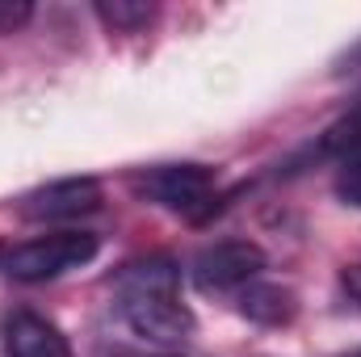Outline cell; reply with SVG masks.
I'll return each instance as SVG.
<instances>
[{
	"instance_id": "1",
	"label": "cell",
	"mask_w": 361,
	"mask_h": 357,
	"mask_svg": "<svg viewBox=\"0 0 361 357\" xmlns=\"http://www.w3.org/2000/svg\"><path fill=\"white\" fill-rule=\"evenodd\" d=\"M97 248H101V240L92 231H51L30 244H17L4 257V273L13 282H51V277H63L72 269L89 265Z\"/></svg>"
},
{
	"instance_id": "2",
	"label": "cell",
	"mask_w": 361,
	"mask_h": 357,
	"mask_svg": "<svg viewBox=\"0 0 361 357\" xmlns=\"http://www.w3.org/2000/svg\"><path fill=\"white\" fill-rule=\"evenodd\" d=\"M122 320L135 337L152 345H180L193 337V311L177 298V290H130L122 294Z\"/></svg>"
},
{
	"instance_id": "3",
	"label": "cell",
	"mask_w": 361,
	"mask_h": 357,
	"mask_svg": "<svg viewBox=\"0 0 361 357\" xmlns=\"http://www.w3.org/2000/svg\"><path fill=\"white\" fill-rule=\"evenodd\" d=\"M130 185H135V193H143L147 202H156L164 210L197 214L214 198V169H206V164H160V169L139 173Z\"/></svg>"
},
{
	"instance_id": "4",
	"label": "cell",
	"mask_w": 361,
	"mask_h": 357,
	"mask_svg": "<svg viewBox=\"0 0 361 357\" xmlns=\"http://www.w3.org/2000/svg\"><path fill=\"white\" fill-rule=\"evenodd\" d=\"M265 269V253L252 240H219L197 253L193 261V282L202 290H240Z\"/></svg>"
},
{
	"instance_id": "5",
	"label": "cell",
	"mask_w": 361,
	"mask_h": 357,
	"mask_svg": "<svg viewBox=\"0 0 361 357\" xmlns=\"http://www.w3.org/2000/svg\"><path fill=\"white\" fill-rule=\"evenodd\" d=\"M101 206V185L92 177H68L34 189L21 206L25 219H80Z\"/></svg>"
},
{
	"instance_id": "6",
	"label": "cell",
	"mask_w": 361,
	"mask_h": 357,
	"mask_svg": "<svg viewBox=\"0 0 361 357\" xmlns=\"http://www.w3.org/2000/svg\"><path fill=\"white\" fill-rule=\"evenodd\" d=\"M4 353L8 357H72L68 349V337L34 315V311H17L13 320H4Z\"/></svg>"
},
{
	"instance_id": "7",
	"label": "cell",
	"mask_w": 361,
	"mask_h": 357,
	"mask_svg": "<svg viewBox=\"0 0 361 357\" xmlns=\"http://www.w3.org/2000/svg\"><path fill=\"white\" fill-rule=\"evenodd\" d=\"M240 315H248L252 324H265V328H281V324H290L298 315L294 290L269 286V282H248L240 290Z\"/></svg>"
},
{
	"instance_id": "8",
	"label": "cell",
	"mask_w": 361,
	"mask_h": 357,
	"mask_svg": "<svg viewBox=\"0 0 361 357\" xmlns=\"http://www.w3.org/2000/svg\"><path fill=\"white\" fill-rule=\"evenodd\" d=\"M97 17L114 34H135L156 17V4H147V0H97Z\"/></svg>"
},
{
	"instance_id": "9",
	"label": "cell",
	"mask_w": 361,
	"mask_h": 357,
	"mask_svg": "<svg viewBox=\"0 0 361 357\" xmlns=\"http://www.w3.org/2000/svg\"><path fill=\"white\" fill-rule=\"evenodd\" d=\"M324 152H332V156H341V160H357L361 156V109L349 114L345 122H336V126L328 131Z\"/></svg>"
},
{
	"instance_id": "10",
	"label": "cell",
	"mask_w": 361,
	"mask_h": 357,
	"mask_svg": "<svg viewBox=\"0 0 361 357\" xmlns=\"http://www.w3.org/2000/svg\"><path fill=\"white\" fill-rule=\"evenodd\" d=\"M336 198L361 210V156L357 160H341V173H336Z\"/></svg>"
},
{
	"instance_id": "11",
	"label": "cell",
	"mask_w": 361,
	"mask_h": 357,
	"mask_svg": "<svg viewBox=\"0 0 361 357\" xmlns=\"http://www.w3.org/2000/svg\"><path fill=\"white\" fill-rule=\"evenodd\" d=\"M30 17H34V4L30 0H0V34L21 30Z\"/></svg>"
},
{
	"instance_id": "12",
	"label": "cell",
	"mask_w": 361,
	"mask_h": 357,
	"mask_svg": "<svg viewBox=\"0 0 361 357\" xmlns=\"http://www.w3.org/2000/svg\"><path fill=\"white\" fill-rule=\"evenodd\" d=\"M341 286H345V294H349V298L361 307V265L345 269V273H341Z\"/></svg>"
},
{
	"instance_id": "13",
	"label": "cell",
	"mask_w": 361,
	"mask_h": 357,
	"mask_svg": "<svg viewBox=\"0 0 361 357\" xmlns=\"http://www.w3.org/2000/svg\"><path fill=\"white\" fill-rule=\"evenodd\" d=\"M353 357H361V349H357V353H353Z\"/></svg>"
}]
</instances>
